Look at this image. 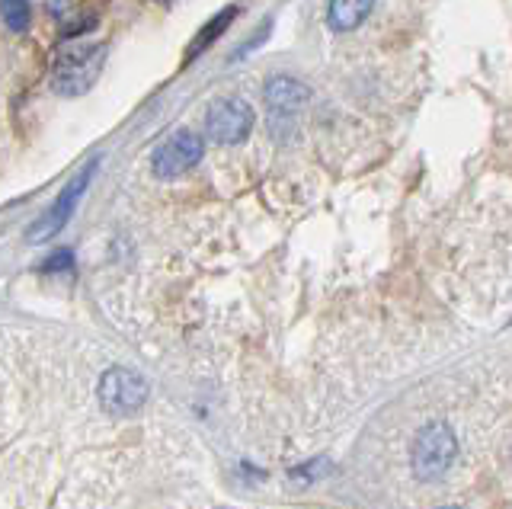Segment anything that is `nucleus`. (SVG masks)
<instances>
[{
  "mask_svg": "<svg viewBox=\"0 0 512 509\" xmlns=\"http://www.w3.org/2000/svg\"><path fill=\"white\" fill-rule=\"evenodd\" d=\"M106 45L103 42H71L55 52L52 61V90L61 97H84V93L96 84V77L103 74L106 65Z\"/></svg>",
  "mask_w": 512,
  "mask_h": 509,
  "instance_id": "obj_1",
  "label": "nucleus"
},
{
  "mask_svg": "<svg viewBox=\"0 0 512 509\" xmlns=\"http://www.w3.org/2000/svg\"><path fill=\"white\" fill-rule=\"evenodd\" d=\"M458 458V439L442 420L426 423L413 439V474L420 481H439Z\"/></svg>",
  "mask_w": 512,
  "mask_h": 509,
  "instance_id": "obj_2",
  "label": "nucleus"
},
{
  "mask_svg": "<svg viewBox=\"0 0 512 509\" xmlns=\"http://www.w3.org/2000/svg\"><path fill=\"white\" fill-rule=\"evenodd\" d=\"M96 170H100V161H90L68 186L61 189L58 199H55L52 205H48V212L26 231V241H29V244H45V241H52V237H55L64 225H68L71 215H74V209H77V202L84 199V193H87V186H90V180H93V173H96Z\"/></svg>",
  "mask_w": 512,
  "mask_h": 509,
  "instance_id": "obj_3",
  "label": "nucleus"
},
{
  "mask_svg": "<svg viewBox=\"0 0 512 509\" xmlns=\"http://www.w3.org/2000/svg\"><path fill=\"white\" fill-rule=\"evenodd\" d=\"M148 401V381L135 369H109L100 378V404L116 417H132Z\"/></svg>",
  "mask_w": 512,
  "mask_h": 509,
  "instance_id": "obj_4",
  "label": "nucleus"
},
{
  "mask_svg": "<svg viewBox=\"0 0 512 509\" xmlns=\"http://www.w3.org/2000/svg\"><path fill=\"white\" fill-rule=\"evenodd\" d=\"M250 129H253V109L240 97H224L208 106L205 135L218 141V145H240V141H247Z\"/></svg>",
  "mask_w": 512,
  "mask_h": 509,
  "instance_id": "obj_5",
  "label": "nucleus"
},
{
  "mask_svg": "<svg viewBox=\"0 0 512 509\" xmlns=\"http://www.w3.org/2000/svg\"><path fill=\"white\" fill-rule=\"evenodd\" d=\"M202 138L196 132H176L167 141H160L157 151L151 154V170L154 177L160 180H173V177H183L192 167L202 161Z\"/></svg>",
  "mask_w": 512,
  "mask_h": 509,
  "instance_id": "obj_6",
  "label": "nucleus"
},
{
  "mask_svg": "<svg viewBox=\"0 0 512 509\" xmlns=\"http://www.w3.org/2000/svg\"><path fill=\"white\" fill-rule=\"evenodd\" d=\"M263 97H266V109H269V125H272V132H282V125L285 122H292L298 113H301V106L308 103V87H304L301 81H295V77H269V84L263 90Z\"/></svg>",
  "mask_w": 512,
  "mask_h": 509,
  "instance_id": "obj_7",
  "label": "nucleus"
},
{
  "mask_svg": "<svg viewBox=\"0 0 512 509\" xmlns=\"http://www.w3.org/2000/svg\"><path fill=\"white\" fill-rule=\"evenodd\" d=\"M372 7L375 0H330L327 23L333 33H352V29H359L368 20Z\"/></svg>",
  "mask_w": 512,
  "mask_h": 509,
  "instance_id": "obj_8",
  "label": "nucleus"
},
{
  "mask_svg": "<svg viewBox=\"0 0 512 509\" xmlns=\"http://www.w3.org/2000/svg\"><path fill=\"white\" fill-rule=\"evenodd\" d=\"M234 17H237V7H228V10H221V13H215L212 20H208L202 29H199V36L189 42V49H186V61H192L199 52H205L208 45H212L224 29H228L231 23H234Z\"/></svg>",
  "mask_w": 512,
  "mask_h": 509,
  "instance_id": "obj_9",
  "label": "nucleus"
},
{
  "mask_svg": "<svg viewBox=\"0 0 512 509\" xmlns=\"http://www.w3.org/2000/svg\"><path fill=\"white\" fill-rule=\"evenodd\" d=\"M0 20L7 23L10 33H26L32 23L29 0H0Z\"/></svg>",
  "mask_w": 512,
  "mask_h": 509,
  "instance_id": "obj_10",
  "label": "nucleus"
},
{
  "mask_svg": "<svg viewBox=\"0 0 512 509\" xmlns=\"http://www.w3.org/2000/svg\"><path fill=\"white\" fill-rule=\"evenodd\" d=\"M330 468L333 465L327 458H314V461H308V465L292 468V471H288V477H292V484H314V481H320V477H327Z\"/></svg>",
  "mask_w": 512,
  "mask_h": 509,
  "instance_id": "obj_11",
  "label": "nucleus"
},
{
  "mask_svg": "<svg viewBox=\"0 0 512 509\" xmlns=\"http://www.w3.org/2000/svg\"><path fill=\"white\" fill-rule=\"evenodd\" d=\"M71 266H74V253L71 250H58V253H52V257L45 260V273H61V269H68L71 273Z\"/></svg>",
  "mask_w": 512,
  "mask_h": 509,
  "instance_id": "obj_12",
  "label": "nucleus"
},
{
  "mask_svg": "<svg viewBox=\"0 0 512 509\" xmlns=\"http://www.w3.org/2000/svg\"><path fill=\"white\" fill-rule=\"evenodd\" d=\"M439 509H461V506H439Z\"/></svg>",
  "mask_w": 512,
  "mask_h": 509,
  "instance_id": "obj_13",
  "label": "nucleus"
}]
</instances>
